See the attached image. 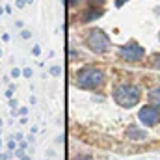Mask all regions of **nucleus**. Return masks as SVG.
<instances>
[{
  "label": "nucleus",
  "instance_id": "nucleus-21",
  "mask_svg": "<svg viewBox=\"0 0 160 160\" xmlns=\"http://www.w3.org/2000/svg\"><path fill=\"white\" fill-rule=\"evenodd\" d=\"M2 13H4V8H2V6H0V15H2Z\"/></svg>",
  "mask_w": 160,
  "mask_h": 160
},
{
  "label": "nucleus",
  "instance_id": "nucleus-26",
  "mask_svg": "<svg viewBox=\"0 0 160 160\" xmlns=\"http://www.w3.org/2000/svg\"><path fill=\"white\" fill-rule=\"evenodd\" d=\"M158 38H160V34H158Z\"/></svg>",
  "mask_w": 160,
  "mask_h": 160
},
{
  "label": "nucleus",
  "instance_id": "nucleus-20",
  "mask_svg": "<svg viewBox=\"0 0 160 160\" xmlns=\"http://www.w3.org/2000/svg\"><path fill=\"white\" fill-rule=\"evenodd\" d=\"M19 158H21V160H30V158H28V157H26V155H21Z\"/></svg>",
  "mask_w": 160,
  "mask_h": 160
},
{
  "label": "nucleus",
  "instance_id": "nucleus-4",
  "mask_svg": "<svg viewBox=\"0 0 160 160\" xmlns=\"http://www.w3.org/2000/svg\"><path fill=\"white\" fill-rule=\"evenodd\" d=\"M119 54H121V58H125L128 62H138V60L143 58V47L138 45V43H134V41H130V43H127V45L121 47Z\"/></svg>",
  "mask_w": 160,
  "mask_h": 160
},
{
  "label": "nucleus",
  "instance_id": "nucleus-14",
  "mask_svg": "<svg viewBox=\"0 0 160 160\" xmlns=\"http://www.w3.org/2000/svg\"><path fill=\"white\" fill-rule=\"evenodd\" d=\"M77 160H93L89 155H80V157H77Z\"/></svg>",
  "mask_w": 160,
  "mask_h": 160
},
{
  "label": "nucleus",
  "instance_id": "nucleus-22",
  "mask_svg": "<svg viewBox=\"0 0 160 160\" xmlns=\"http://www.w3.org/2000/svg\"><path fill=\"white\" fill-rule=\"evenodd\" d=\"M75 2H77V0H69V4H75Z\"/></svg>",
  "mask_w": 160,
  "mask_h": 160
},
{
  "label": "nucleus",
  "instance_id": "nucleus-8",
  "mask_svg": "<svg viewBox=\"0 0 160 160\" xmlns=\"http://www.w3.org/2000/svg\"><path fill=\"white\" fill-rule=\"evenodd\" d=\"M153 67H155V69H160V54L153 56Z\"/></svg>",
  "mask_w": 160,
  "mask_h": 160
},
{
  "label": "nucleus",
  "instance_id": "nucleus-15",
  "mask_svg": "<svg viewBox=\"0 0 160 160\" xmlns=\"http://www.w3.org/2000/svg\"><path fill=\"white\" fill-rule=\"evenodd\" d=\"M50 73H52L54 77H58V75H60V67H52V69H50Z\"/></svg>",
  "mask_w": 160,
  "mask_h": 160
},
{
  "label": "nucleus",
  "instance_id": "nucleus-24",
  "mask_svg": "<svg viewBox=\"0 0 160 160\" xmlns=\"http://www.w3.org/2000/svg\"><path fill=\"white\" fill-rule=\"evenodd\" d=\"M0 127H2V119H0Z\"/></svg>",
  "mask_w": 160,
  "mask_h": 160
},
{
  "label": "nucleus",
  "instance_id": "nucleus-6",
  "mask_svg": "<svg viewBox=\"0 0 160 160\" xmlns=\"http://www.w3.org/2000/svg\"><path fill=\"white\" fill-rule=\"evenodd\" d=\"M127 136H128L130 140H143V138H145V132L140 130V128H136L134 125H130V127L127 128Z\"/></svg>",
  "mask_w": 160,
  "mask_h": 160
},
{
  "label": "nucleus",
  "instance_id": "nucleus-19",
  "mask_svg": "<svg viewBox=\"0 0 160 160\" xmlns=\"http://www.w3.org/2000/svg\"><path fill=\"white\" fill-rule=\"evenodd\" d=\"M19 114H22V116H26V114H28V110H26V108H21V110H19Z\"/></svg>",
  "mask_w": 160,
  "mask_h": 160
},
{
  "label": "nucleus",
  "instance_id": "nucleus-25",
  "mask_svg": "<svg viewBox=\"0 0 160 160\" xmlns=\"http://www.w3.org/2000/svg\"><path fill=\"white\" fill-rule=\"evenodd\" d=\"M0 56H2V50H0Z\"/></svg>",
  "mask_w": 160,
  "mask_h": 160
},
{
  "label": "nucleus",
  "instance_id": "nucleus-9",
  "mask_svg": "<svg viewBox=\"0 0 160 160\" xmlns=\"http://www.w3.org/2000/svg\"><path fill=\"white\" fill-rule=\"evenodd\" d=\"M21 36H22V39H30V38H32V34H30L28 30H22V32H21Z\"/></svg>",
  "mask_w": 160,
  "mask_h": 160
},
{
  "label": "nucleus",
  "instance_id": "nucleus-2",
  "mask_svg": "<svg viewBox=\"0 0 160 160\" xmlns=\"http://www.w3.org/2000/svg\"><path fill=\"white\" fill-rule=\"evenodd\" d=\"M77 86L82 89H95V88H101L104 84V73L99 71V69H93V67H86V69H80L78 75H77Z\"/></svg>",
  "mask_w": 160,
  "mask_h": 160
},
{
  "label": "nucleus",
  "instance_id": "nucleus-3",
  "mask_svg": "<svg viewBox=\"0 0 160 160\" xmlns=\"http://www.w3.org/2000/svg\"><path fill=\"white\" fill-rule=\"evenodd\" d=\"M86 45L93 52H106L108 47H110V39H108V36L102 30H91L88 39H86Z\"/></svg>",
  "mask_w": 160,
  "mask_h": 160
},
{
  "label": "nucleus",
  "instance_id": "nucleus-10",
  "mask_svg": "<svg viewBox=\"0 0 160 160\" xmlns=\"http://www.w3.org/2000/svg\"><path fill=\"white\" fill-rule=\"evenodd\" d=\"M32 54H34V56H39V54H41V48L38 47V45H36V47L32 48Z\"/></svg>",
  "mask_w": 160,
  "mask_h": 160
},
{
  "label": "nucleus",
  "instance_id": "nucleus-5",
  "mask_svg": "<svg viewBox=\"0 0 160 160\" xmlns=\"http://www.w3.org/2000/svg\"><path fill=\"white\" fill-rule=\"evenodd\" d=\"M138 118H140V121H142L143 125L155 127V125L160 123V110H157V108L151 106V104H149V106H143V108H140Z\"/></svg>",
  "mask_w": 160,
  "mask_h": 160
},
{
  "label": "nucleus",
  "instance_id": "nucleus-1",
  "mask_svg": "<svg viewBox=\"0 0 160 160\" xmlns=\"http://www.w3.org/2000/svg\"><path fill=\"white\" fill-rule=\"evenodd\" d=\"M140 97H142V91L138 86H132V84H121L114 89V99L116 102L123 106V108H132L140 102Z\"/></svg>",
  "mask_w": 160,
  "mask_h": 160
},
{
  "label": "nucleus",
  "instance_id": "nucleus-23",
  "mask_svg": "<svg viewBox=\"0 0 160 160\" xmlns=\"http://www.w3.org/2000/svg\"><path fill=\"white\" fill-rule=\"evenodd\" d=\"M26 2H34V0H26Z\"/></svg>",
  "mask_w": 160,
  "mask_h": 160
},
{
  "label": "nucleus",
  "instance_id": "nucleus-13",
  "mask_svg": "<svg viewBox=\"0 0 160 160\" xmlns=\"http://www.w3.org/2000/svg\"><path fill=\"white\" fill-rule=\"evenodd\" d=\"M24 4H26V0H17V2H15V6H17L19 9H21V8H24Z\"/></svg>",
  "mask_w": 160,
  "mask_h": 160
},
{
  "label": "nucleus",
  "instance_id": "nucleus-16",
  "mask_svg": "<svg viewBox=\"0 0 160 160\" xmlns=\"http://www.w3.org/2000/svg\"><path fill=\"white\" fill-rule=\"evenodd\" d=\"M11 158V155L9 153H4V155H0V160H9Z\"/></svg>",
  "mask_w": 160,
  "mask_h": 160
},
{
  "label": "nucleus",
  "instance_id": "nucleus-12",
  "mask_svg": "<svg viewBox=\"0 0 160 160\" xmlns=\"http://www.w3.org/2000/svg\"><path fill=\"white\" fill-rule=\"evenodd\" d=\"M22 75H24L26 78H30V77H32V69H28V67H26V69L22 71Z\"/></svg>",
  "mask_w": 160,
  "mask_h": 160
},
{
  "label": "nucleus",
  "instance_id": "nucleus-17",
  "mask_svg": "<svg viewBox=\"0 0 160 160\" xmlns=\"http://www.w3.org/2000/svg\"><path fill=\"white\" fill-rule=\"evenodd\" d=\"M8 147H9V149H15V142H13V140H9V142H8Z\"/></svg>",
  "mask_w": 160,
  "mask_h": 160
},
{
  "label": "nucleus",
  "instance_id": "nucleus-7",
  "mask_svg": "<svg viewBox=\"0 0 160 160\" xmlns=\"http://www.w3.org/2000/svg\"><path fill=\"white\" fill-rule=\"evenodd\" d=\"M149 102H151V106H155L157 110H160V88L158 89H153L149 93Z\"/></svg>",
  "mask_w": 160,
  "mask_h": 160
},
{
  "label": "nucleus",
  "instance_id": "nucleus-18",
  "mask_svg": "<svg viewBox=\"0 0 160 160\" xmlns=\"http://www.w3.org/2000/svg\"><path fill=\"white\" fill-rule=\"evenodd\" d=\"M125 2H127V0H116V6H118V8H121Z\"/></svg>",
  "mask_w": 160,
  "mask_h": 160
},
{
  "label": "nucleus",
  "instance_id": "nucleus-11",
  "mask_svg": "<svg viewBox=\"0 0 160 160\" xmlns=\"http://www.w3.org/2000/svg\"><path fill=\"white\" fill-rule=\"evenodd\" d=\"M11 77H13V78L21 77V69H13V71H11Z\"/></svg>",
  "mask_w": 160,
  "mask_h": 160
}]
</instances>
